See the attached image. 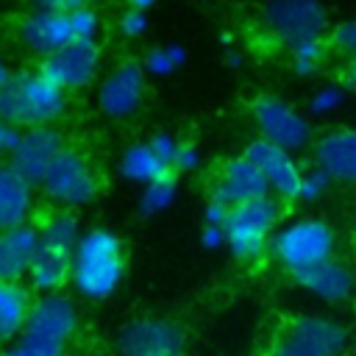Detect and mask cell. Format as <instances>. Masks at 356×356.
<instances>
[{
    "label": "cell",
    "instance_id": "obj_22",
    "mask_svg": "<svg viewBox=\"0 0 356 356\" xmlns=\"http://www.w3.org/2000/svg\"><path fill=\"white\" fill-rule=\"evenodd\" d=\"M33 300L36 295L25 281H0V348L11 345L22 334Z\"/></svg>",
    "mask_w": 356,
    "mask_h": 356
},
{
    "label": "cell",
    "instance_id": "obj_18",
    "mask_svg": "<svg viewBox=\"0 0 356 356\" xmlns=\"http://www.w3.org/2000/svg\"><path fill=\"white\" fill-rule=\"evenodd\" d=\"M209 195H217L228 206H236V203L264 197L270 192H267V184H264L261 172L256 170V164L245 153H239V156H231V159L222 161Z\"/></svg>",
    "mask_w": 356,
    "mask_h": 356
},
{
    "label": "cell",
    "instance_id": "obj_1",
    "mask_svg": "<svg viewBox=\"0 0 356 356\" xmlns=\"http://www.w3.org/2000/svg\"><path fill=\"white\" fill-rule=\"evenodd\" d=\"M128 253L120 234L106 225H92L81 234L72 250L70 286L78 298L89 303L108 300L125 281Z\"/></svg>",
    "mask_w": 356,
    "mask_h": 356
},
{
    "label": "cell",
    "instance_id": "obj_16",
    "mask_svg": "<svg viewBox=\"0 0 356 356\" xmlns=\"http://www.w3.org/2000/svg\"><path fill=\"white\" fill-rule=\"evenodd\" d=\"M312 156L334 184L356 186V125H339L320 134L312 145Z\"/></svg>",
    "mask_w": 356,
    "mask_h": 356
},
{
    "label": "cell",
    "instance_id": "obj_41",
    "mask_svg": "<svg viewBox=\"0 0 356 356\" xmlns=\"http://www.w3.org/2000/svg\"><path fill=\"white\" fill-rule=\"evenodd\" d=\"M350 356H356V348H353V350H350Z\"/></svg>",
    "mask_w": 356,
    "mask_h": 356
},
{
    "label": "cell",
    "instance_id": "obj_19",
    "mask_svg": "<svg viewBox=\"0 0 356 356\" xmlns=\"http://www.w3.org/2000/svg\"><path fill=\"white\" fill-rule=\"evenodd\" d=\"M36 214V186L11 161H0V231L31 222Z\"/></svg>",
    "mask_w": 356,
    "mask_h": 356
},
{
    "label": "cell",
    "instance_id": "obj_35",
    "mask_svg": "<svg viewBox=\"0 0 356 356\" xmlns=\"http://www.w3.org/2000/svg\"><path fill=\"white\" fill-rule=\"evenodd\" d=\"M228 214H231V206L225 200H220L217 195H209L206 209H203V222L206 225H225Z\"/></svg>",
    "mask_w": 356,
    "mask_h": 356
},
{
    "label": "cell",
    "instance_id": "obj_33",
    "mask_svg": "<svg viewBox=\"0 0 356 356\" xmlns=\"http://www.w3.org/2000/svg\"><path fill=\"white\" fill-rule=\"evenodd\" d=\"M200 164H203L200 147L192 145V142H181V150H178L175 164H172V172H175V175H181V172H184V175H186V172H197Z\"/></svg>",
    "mask_w": 356,
    "mask_h": 356
},
{
    "label": "cell",
    "instance_id": "obj_40",
    "mask_svg": "<svg viewBox=\"0 0 356 356\" xmlns=\"http://www.w3.org/2000/svg\"><path fill=\"white\" fill-rule=\"evenodd\" d=\"M128 3V8H139V11H150L159 0H125Z\"/></svg>",
    "mask_w": 356,
    "mask_h": 356
},
{
    "label": "cell",
    "instance_id": "obj_10",
    "mask_svg": "<svg viewBox=\"0 0 356 356\" xmlns=\"http://www.w3.org/2000/svg\"><path fill=\"white\" fill-rule=\"evenodd\" d=\"M147 72L136 58H120L111 64L95 86V108L111 122L134 120L147 97Z\"/></svg>",
    "mask_w": 356,
    "mask_h": 356
},
{
    "label": "cell",
    "instance_id": "obj_25",
    "mask_svg": "<svg viewBox=\"0 0 356 356\" xmlns=\"http://www.w3.org/2000/svg\"><path fill=\"white\" fill-rule=\"evenodd\" d=\"M328 36H314V39H303L292 47H286V56H289V67L295 75L300 78H312L323 70L325 58H328Z\"/></svg>",
    "mask_w": 356,
    "mask_h": 356
},
{
    "label": "cell",
    "instance_id": "obj_6",
    "mask_svg": "<svg viewBox=\"0 0 356 356\" xmlns=\"http://www.w3.org/2000/svg\"><path fill=\"white\" fill-rule=\"evenodd\" d=\"M284 222V203L273 195L236 203L225 220V248L242 264H259L270 253V239Z\"/></svg>",
    "mask_w": 356,
    "mask_h": 356
},
{
    "label": "cell",
    "instance_id": "obj_2",
    "mask_svg": "<svg viewBox=\"0 0 356 356\" xmlns=\"http://www.w3.org/2000/svg\"><path fill=\"white\" fill-rule=\"evenodd\" d=\"M78 328L81 314L67 292L36 295L22 334L0 348V356H67Z\"/></svg>",
    "mask_w": 356,
    "mask_h": 356
},
{
    "label": "cell",
    "instance_id": "obj_30",
    "mask_svg": "<svg viewBox=\"0 0 356 356\" xmlns=\"http://www.w3.org/2000/svg\"><path fill=\"white\" fill-rule=\"evenodd\" d=\"M328 44L334 53H339L345 61L356 56V17L339 19L328 28Z\"/></svg>",
    "mask_w": 356,
    "mask_h": 356
},
{
    "label": "cell",
    "instance_id": "obj_36",
    "mask_svg": "<svg viewBox=\"0 0 356 356\" xmlns=\"http://www.w3.org/2000/svg\"><path fill=\"white\" fill-rule=\"evenodd\" d=\"M31 8H53V11H78V8H95L100 0H28Z\"/></svg>",
    "mask_w": 356,
    "mask_h": 356
},
{
    "label": "cell",
    "instance_id": "obj_32",
    "mask_svg": "<svg viewBox=\"0 0 356 356\" xmlns=\"http://www.w3.org/2000/svg\"><path fill=\"white\" fill-rule=\"evenodd\" d=\"M147 142H150V147H153L170 167L175 164V156H178V150H181V139H178L172 131H156V134L147 136Z\"/></svg>",
    "mask_w": 356,
    "mask_h": 356
},
{
    "label": "cell",
    "instance_id": "obj_3",
    "mask_svg": "<svg viewBox=\"0 0 356 356\" xmlns=\"http://www.w3.org/2000/svg\"><path fill=\"white\" fill-rule=\"evenodd\" d=\"M100 31H103V19L95 8H78V11L31 8L14 22L17 44L39 61L72 42H97Z\"/></svg>",
    "mask_w": 356,
    "mask_h": 356
},
{
    "label": "cell",
    "instance_id": "obj_34",
    "mask_svg": "<svg viewBox=\"0 0 356 356\" xmlns=\"http://www.w3.org/2000/svg\"><path fill=\"white\" fill-rule=\"evenodd\" d=\"M22 128H17L14 122H8L6 117H0V161H8L19 145Z\"/></svg>",
    "mask_w": 356,
    "mask_h": 356
},
{
    "label": "cell",
    "instance_id": "obj_31",
    "mask_svg": "<svg viewBox=\"0 0 356 356\" xmlns=\"http://www.w3.org/2000/svg\"><path fill=\"white\" fill-rule=\"evenodd\" d=\"M147 31H150V17H147V11L125 8V11L117 17V33H120L122 39L136 42V39H142Z\"/></svg>",
    "mask_w": 356,
    "mask_h": 356
},
{
    "label": "cell",
    "instance_id": "obj_28",
    "mask_svg": "<svg viewBox=\"0 0 356 356\" xmlns=\"http://www.w3.org/2000/svg\"><path fill=\"white\" fill-rule=\"evenodd\" d=\"M348 100H350V83L348 81L345 83L342 81H328V83H320L312 92L306 111H309V117L325 120V117H334L337 111H342Z\"/></svg>",
    "mask_w": 356,
    "mask_h": 356
},
{
    "label": "cell",
    "instance_id": "obj_23",
    "mask_svg": "<svg viewBox=\"0 0 356 356\" xmlns=\"http://www.w3.org/2000/svg\"><path fill=\"white\" fill-rule=\"evenodd\" d=\"M167 172H172V167L150 147L147 139L131 142V145L122 147V153L117 156V175H120L122 181L139 186V189H142L145 184H150V181H156V178H161V175H167Z\"/></svg>",
    "mask_w": 356,
    "mask_h": 356
},
{
    "label": "cell",
    "instance_id": "obj_13",
    "mask_svg": "<svg viewBox=\"0 0 356 356\" xmlns=\"http://www.w3.org/2000/svg\"><path fill=\"white\" fill-rule=\"evenodd\" d=\"M39 70L67 95H75L97 86L103 70V50L97 42H72L56 50L53 56L42 58Z\"/></svg>",
    "mask_w": 356,
    "mask_h": 356
},
{
    "label": "cell",
    "instance_id": "obj_15",
    "mask_svg": "<svg viewBox=\"0 0 356 356\" xmlns=\"http://www.w3.org/2000/svg\"><path fill=\"white\" fill-rule=\"evenodd\" d=\"M67 147L64 134L56 125H39V128H25L19 136V145L14 150V156L8 159L22 178H28L33 186H39V181L44 178V172L50 170V164L56 161V156Z\"/></svg>",
    "mask_w": 356,
    "mask_h": 356
},
{
    "label": "cell",
    "instance_id": "obj_39",
    "mask_svg": "<svg viewBox=\"0 0 356 356\" xmlns=\"http://www.w3.org/2000/svg\"><path fill=\"white\" fill-rule=\"evenodd\" d=\"M345 78H348L350 86H356V56L345 61Z\"/></svg>",
    "mask_w": 356,
    "mask_h": 356
},
{
    "label": "cell",
    "instance_id": "obj_27",
    "mask_svg": "<svg viewBox=\"0 0 356 356\" xmlns=\"http://www.w3.org/2000/svg\"><path fill=\"white\" fill-rule=\"evenodd\" d=\"M139 61L150 78H170L184 67L186 50L178 42H159V44H150Z\"/></svg>",
    "mask_w": 356,
    "mask_h": 356
},
{
    "label": "cell",
    "instance_id": "obj_11",
    "mask_svg": "<svg viewBox=\"0 0 356 356\" xmlns=\"http://www.w3.org/2000/svg\"><path fill=\"white\" fill-rule=\"evenodd\" d=\"M261 33L281 47H292L303 39L325 36L328 11L320 0H267L259 11Z\"/></svg>",
    "mask_w": 356,
    "mask_h": 356
},
{
    "label": "cell",
    "instance_id": "obj_24",
    "mask_svg": "<svg viewBox=\"0 0 356 356\" xmlns=\"http://www.w3.org/2000/svg\"><path fill=\"white\" fill-rule=\"evenodd\" d=\"M39 242H47V245H58V248H72L78 245L81 239V220L75 211L70 209H50L42 220H39Z\"/></svg>",
    "mask_w": 356,
    "mask_h": 356
},
{
    "label": "cell",
    "instance_id": "obj_4",
    "mask_svg": "<svg viewBox=\"0 0 356 356\" xmlns=\"http://www.w3.org/2000/svg\"><path fill=\"white\" fill-rule=\"evenodd\" d=\"M70 95L56 86L39 67L14 72L8 86L0 92V117L14 122L17 128H39L56 125L67 117Z\"/></svg>",
    "mask_w": 356,
    "mask_h": 356
},
{
    "label": "cell",
    "instance_id": "obj_20",
    "mask_svg": "<svg viewBox=\"0 0 356 356\" xmlns=\"http://www.w3.org/2000/svg\"><path fill=\"white\" fill-rule=\"evenodd\" d=\"M70 273H72V248L39 242V250L25 275V284L33 289V295L64 292V286H70Z\"/></svg>",
    "mask_w": 356,
    "mask_h": 356
},
{
    "label": "cell",
    "instance_id": "obj_21",
    "mask_svg": "<svg viewBox=\"0 0 356 356\" xmlns=\"http://www.w3.org/2000/svg\"><path fill=\"white\" fill-rule=\"evenodd\" d=\"M39 250V228L33 222L0 231V281H25Z\"/></svg>",
    "mask_w": 356,
    "mask_h": 356
},
{
    "label": "cell",
    "instance_id": "obj_29",
    "mask_svg": "<svg viewBox=\"0 0 356 356\" xmlns=\"http://www.w3.org/2000/svg\"><path fill=\"white\" fill-rule=\"evenodd\" d=\"M331 186H334V178L323 167L312 164L300 175V186H298V197L295 200H300V203H317V200H323L331 192Z\"/></svg>",
    "mask_w": 356,
    "mask_h": 356
},
{
    "label": "cell",
    "instance_id": "obj_26",
    "mask_svg": "<svg viewBox=\"0 0 356 356\" xmlns=\"http://www.w3.org/2000/svg\"><path fill=\"white\" fill-rule=\"evenodd\" d=\"M175 200H178V175L167 172L139 189V214L142 217L164 214Z\"/></svg>",
    "mask_w": 356,
    "mask_h": 356
},
{
    "label": "cell",
    "instance_id": "obj_37",
    "mask_svg": "<svg viewBox=\"0 0 356 356\" xmlns=\"http://www.w3.org/2000/svg\"><path fill=\"white\" fill-rule=\"evenodd\" d=\"M200 245H203L206 250H220V248H225V225H206V222H203Z\"/></svg>",
    "mask_w": 356,
    "mask_h": 356
},
{
    "label": "cell",
    "instance_id": "obj_8",
    "mask_svg": "<svg viewBox=\"0 0 356 356\" xmlns=\"http://www.w3.org/2000/svg\"><path fill=\"white\" fill-rule=\"evenodd\" d=\"M36 189L53 209L78 211L97 200L103 181H100V172L92 164V159L81 147L67 145L56 156V161L50 164V170L44 172V178L39 181Z\"/></svg>",
    "mask_w": 356,
    "mask_h": 356
},
{
    "label": "cell",
    "instance_id": "obj_7",
    "mask_svg": "<svg viewBox=\"0 0 356 356\" xmlns=\"http://www.w3.org/2000/svg\"><path fill=\"white\" fill-rule=\"evenodd\" d=\"M350 331L331 314H295L284 320L264 356H345Z\"/></svg>",
    "mask_w": 356,
    "mask_h": 356
},
{
    "label": "cell",
    "instance_id": "obj_5",
    "mask_svg": "<svg viewBox=\"0 0 356 356\" xmlns=\"http://www.w3.org/2000/svg\"><path fill=\"white\" fill-rule=\"evenodd\" d=\"M284 273L298 275L337 256V231L325 217L303 214L278 225L267 253Z\"/></svg>",
    "mask_w": 356,
    "mask_h": 356
},
{
    "label": "cell",
    "instance_id": "obj_14",
    "mask_svg": "<svg viewBox=\"0 0 356 356\" xmlns=\"http://www.w3.org/2000/svg\"><path fill=\"white\" fill-rule=\"evenodd\" d=\"M242 153L256 164V170L261 172L264 184H267V192L273 197H278L281 203H295L300 175H303V167L298 164L295 153H289L278 145H270L259 136L250 139Z\"/></svg>",
    "mask_w": 356,
    "mask_h": 356
},
{
    "label": "cell",
    "instance_id": "obj_12",
    "mask_svg": "<svg viewBox=\"0 0 356 356\" xmlns=\"http://www.w3.org/2000/svg\"><path fill=\"white\" fill-rule=\"evenodd\" d=\"M117 356H184L186 331L167 317L128 320L114 337Z\"/></svg>",
    "mask_w": 356,
    "mask_h": 356
},
{
    "label": "cell",
    "instance_id": "obj_9",
    "mask_svg": "<svg viewBox=\"0 0 356 356\" xmlns=\"http://www.w3.org/2000/svg\"><path fill=\"white\" fill-rule=\"evenodd\" d=\"M250 122L256 136L278 145L289 153H303L314 145V125L306 111H300L292 100L264 92L250 103Z\"/></svg>",
    "mask_w": 356,
    "mask_h": 356
},
{
    "label": "cell",
    "instance_id": "obj_17",
    "mask_svg": "<svg viewBox=\"0 0 356 356\" xmlns=\"http://www.w3.org/2000/svg\"><path fill=\"white\" fill-rule=\"evenodd\" d=\"M292 281L306 295H312L314 300L328 303V306H339V303L350 300L353 292H356V270L350 264L339 261L337 256L312 267V270H306V273L292 275Z\"/></svg>",
    "mask_w": 356,
    "mask_h": 356
},
{
    "label": "cell",
    "instance_id": "obj_38",
    "mask_svg": "<svg viewBox=\"0 0 356 356\" xmlns=\"http://www.w3.org/2000/svg\"><path fill=\"white\" fill-rule=\"evenodd\" d=\"M14 78V70H11V64H8V58L0 53V92L8 86V81Z\"/></svg>",
    "mask_w": 356,
    "mask_h": 356
}]
</instances>
